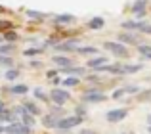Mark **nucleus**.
I'll use <instances>...</instances> for the list:
<instances>
[{"label": "nucleus", "instance_id": "nucleus-7", "mask_svg": "<svg viewBox=\"0 0 151 134\" xmlns=\"http://www.w3.org/2000/svg\"><path fill=\"white\" fill-rule=\"evenodd\" d=\"M117 38H119V42H122V44H132V46H138V44H140V38H138V35L126 33V31L119 33Z\"/></svg>", "mask_w": 151, "mask_h": 134}, {"label": "nucleus", "instance_id": "nucleus-22", "mask_svg": "<svg viewBox=\"0 0 151 134\" xmlns=\"http://www.w3.org/2000/svg\"><path fill=\"white\" fill-rule=\"evenodd\" d=\"M10 92L15 94V96H21V94H27V92H29V86H27V84H14L10 88Z\"/></svg>", "mask_w": 151, "mask_h": 134}, {"label": "nucleus", "instance_id": "nucleus-45", "mask_svg": "<svg viewBox=\"0 0 151 134\" xmlns=\"http://www.w3.org/2000/svg\"><path fill=\"white\" fill-rule=\"evenodd\" d=\"M2 12H6V10H4V8H2V6H0V14H2Z\"/></svg>", "mask_w": 151, "mask_h": 134}, {"label": "nucleus", "instance_id": "nucleus-12", "mask_svg": "<svg viewBox=\"0 0 151 134\" xmlns=\"http://www.w3.org/2000/svg\"><path fill=\"white\" fill-rule=\"evenodd\" d=\"M75 52L81 54V56H98V52H100V50H98L96 46H77V48H75Z\"/></svg>", "mask_w": 151, "mask_h": 134}, {"label": "nucleus", "instance_id": "nucleus-1", "mask_svg": "<svg viewBox=\"0 0 151 134\" xmlns=\"http://www.w3.org/2000/svg\"><path fill=\"white\" fill-rule=\"evenodd\" d=\"M105 100H107V96L100 88H96V86H88V88L84 90V96H82V102H84V104H101V102H105Z\"/></svg>", "mask_w": 151, "mask_h": 134}, {"label": "nucleus", "instance_id": "nucleus-20", "mask_svg": "<svg viewBox=\"0 0 151 134\" xmlns=\"http://www.w3.org/2000/svg\"><path fill=\"white\" fill-rule=\"evenodd\" d=\"M42 52H44V50H42V46H33V48L23 50V56H25V58H33V56H40Z\"/></svg>", "mask_w": 151, "mask_h": 134}, {"label": "nucleus", "instance_id": "nucleus-6", "mask_svg": "<svg viewBox=\"0 0 151 134\" xmlns=\"http://www.w3.org/2000/svg\"><path fill=\"white\" fill-rule=\"evenodd\" d=\"M126 115H128V109H109V111L105 113V119L109 121V123H121L122 119H126Z\"/></svg>", "mask_w": 151, "mask_h": 134}, {"label": "nucleus", "instance_id": "nucleus-15", "mask_svg": "<svg viewBox=\"0 0 151 134\" xmlns=\"http://www.w3.org/2000/svg\"><path fill=\"white\" fill-rule=\"evenodd\" d=\"M52 61H54L55 65H59V67H69V65H73L71 58H67V56H59V54H55V56L52 58Z\"/></svg>", "mask_w": 151, "mask_h": 134}, {"label": "nucleus", "instance_id": "nucleus-13", "mask_svg": "<svg viewBox=\"0 0 151 134\" xmlns=\"http://www.w3.org/2000/svg\"><path fill=\"white\" fill-rule=\"evenodd\" d=\"M23 109H25L27 113H31V115H35V117L42 113L40 109H38V105L35 104V102H29V100H25V102H23Z\"/></svg>", "mask_w": 151, "mask_h": 134}, {"label": "nucleus", "instance_id": "nucleus-27", "mask_svg": "<svg viewBox=\"0 0 151 134\" xmlns=\"http://www.w3.org/2000/svg\"><path fill=\"white\" fill-rule=\"evenodd\" d=\"M27 17L35 19V21H44V14H40V12H35V10H25Z\"/></svg>", "mask_w": 151, "mask_h": 134}, {"label": "nucleus", "instance_id": "nucleus-35", "mask_svg": "<svg viewBox=\"0 0 151 134\" xmlns=\"http://www.w3.org/2000/svg\"><path fill=\"white\" fill-rule=\"evenodd\" d=\"M122 96H124V90H122V88L113 90V94H111V98H113V100H121Z\"/></svg>", "mask_w": 151, "mask_h": 134}, {"label": "nucleus", "instance_id": "nucleus-39", "mask_svg": "<svg viewBox=\"0 0 151 134\" xmlns=\"http://www.w3.org/2000/svg\"><path fill=\"white\" fill-rule=\"evenodd\" d=\"M10 27H12L10 21H0V31H2V29H10Z\"/></svg>", "mask_w": 151, "mask_h": 134}, {"label": "nucleus", "instance_id": "nucleus-17", "mask_svg": "<svg viewBox=\"0 0 151 134\" xmlns=\"http://www.w3.org/2000/svg\"><path fill=\"white\" fill-rule=\"evenodd\" d=\"M19 117H21V123L27 125V127H31V128L37 125V119H35V115H31V113H27V111H23Z\"/></svg>", "mask_w": 151, "mask_h": 134}, {"label": "nucleus", "instance_id": "nucleus-8", "mask_svg": "<svg viewBox=\"0 0 151 134\" xmlns=\"http://www.w3.org/2000/svg\"><path fill=\"white\" fill-rule=\"evenodd\" d=\"M147 4H149L147 0H136V2L132 4V12L138 19H142L145 15V6H147Z\"/></svg>", "mask_w": 151, "mask_h": 134}, {"label": "nucleus", "instance_id": "nucleus-9", "mask_svg": "<svg viewBox=\"0 0 151 134\" xmlns=\"http://www.w3.org/2000/svg\"><path fill=\"white\" fill-rule=\"evenodd\" d=\"M58 119H61V117H58L55 113L48 111L46 115H42V127H46V128H55V123H58Z\"/></svg>", "mask_w": 151, "mask_h": 134}, {"label": "nucleus", "instance_id": "nucleus-42", "mask_svg": "<svg viewBox=\"0 0 151 134\" xmlns=\"http://www.w3.org/2000/svg\"><path fill=\"white\" fill-rule=\"evenodd\" d=\"M42 63H40V61H31V67H35V69H37V67H40Z\"/></svg>", "mask_w": 151, "mask_h": 134}, {"label": "nucleus", "instance_id": "nucleus-21", "mask_svg": "<svg viewBox=\"0 0 151 134\" xmlns=\"http://www.w3.org/2000/svg\"><path fill=\"white\" fill-rule=\"evenodd\" d=\"M138 54L145 60H151V46L149 44H138Z\"/></svg>", "mask_w": 151, "mask_h": 134}, {"label": "nucleus", "instance_id": "nucleus-29", "mask_svg": "<svg viewBox=\"0 0 151 134\" xmlns=\"http://www.w3.org/2000/svg\"><path fill=\"white\" fill-rule=\"evenodd\" d=\"M14 52V44H2L0 46V56H10V54Z\"/></svg>", "mask_w": 151, "mask_h": 134}, {"label": "nucleus", "instance_id": "nucleus-11", "mask_svg": "<svg viewBox=\"0 0 151 134\" xmlns=\"http://www.w3.org/2000/svg\"><path fill=\"white\" fill-rule=\"evenodd\" d=\"M78 46V40L77 38H73V40H67V42H59V44H55V50H61V52H71V50H75Z\"/></svg>", "mask_w": 151, "mask_h": 134}, {"label": "nucleus", "instance_id": "nucleus-5", "mask_svg": "<svg viewBox=\"0 0 151 134\" xmlns=\"http://www.w3.org/2000/svg\"><path fill=\"white\" fill-rule=\"evenodd\" d=\"M4 130L8 134H31V127L23 123H15V121H10L8 127H4Z\"/></svg>", "mask_w": 151, "mask_h": 134}, {"label": "nucleus", "instance_id": "nucleus-23", "mask_svg": "<svg viewBox=\"0 0 151 134\" xmlns=\"http://www.w3.org/2000/svg\"><path fill=\"white\" fill-rule=\"evenodd\" d=\"M140 25H142V21H132V19H130V21H122V29H130L134 33V31H138L140 29Z\"/></svg>", "mask_w": 151, "mask_h": 134}, {"label": "nucleus", "instance_id": "nucleus-14", "mask_svg": "<svg viewBox=\"0 0 151 134\" xmlns=\"http://www.w3.org/2000/svg\"><path fill=\"white\" fill-rule=\"evenodd\" d=\"M144 69L142 63H122V75H130V73H138Z\"/></svg>", "mask_w": 151, "mask_h": 134}, {"label": "nucleus", "instance_id": "nucleus-3", "mask_svg": "<svg viewBox=\"0 0 151 134\" xmlns=\"http://www.w3.org/2000/svg\"><path fill=\"white\" fill-rule=\"evenodd\" d=\"M82 117L78 115H73V117H65L63 115L61 119H58V123H55V128H59V130H69V128L73 127H78V125H82Z\"/></svg>", "mask_w": 151, "mask_h": 134}, {"label": "nucleus", "instance_id": "nucleus-2", "mask_svg": "<svg viewBox=\"0 0 151 134\" xmlns=\"http://www.w3.org/2000/svg\"><path fill=\"white\" fill-rule=\"evenodd\" d=\"M103 48L105 50H109L111 54H115V56H119V58H128V50H126V44H122V42H119V40H107V42H103Z\"/></svg>", "mask_w": 151, "mask_h": 134}, {"label": "nucleus", "instance_id": "nucleus-32", "mask_svg": "<svg viewBox=\"0 0 151 134\" xmlns=\"http://www.w3.org/2000/svg\"><path fill=\"white\" fill-rule=\"evenodd\" d=\"M0 65L12 67V65H14V60H12V56H0Z\"/></svg>", "mask_w": 151, "mask_h": 134}, {"label": "nucleus", "instance_id": "nucleus-31", "mask_svg": "<svg viewBox=\"0 0 151 134\" xmlns=\"http://www.w3.org/2000/svg\"><path fill=\"white\" fill-rule=\"evenodd\" d=\"M19 77V69H8L6 71V79L8 81H15Z\"/></svg>", "mask_w": 151, "mask_h": 134}, {"label": "nucleus", "instance_id": "nucleus-25", "mask_svg": "<svg viewBox=\"0 0 151 134\" xmlns=\"http://www.w3.org/2000/svg\"><path fill=\"white\" fill-rule=\"evenodd\" d=\"M33 94H35V98L37 100H42V102H50V98H48V94L44 92V90L40 88V86H37V88L33 90Z\"/></svg>", "mask_w": 151, "mask_h": 134}, {"label": "nucleus", "instance_id": "nucleus-36", "mask_svg": "<svg viewBox=\"0 0 151 134\" xmlns=\"http://www.w3.org/2000/svg\"><path fill=\"white\" fill-rule=\"evenodd\" d=\"M88 82H101V79L98 77V75H88V79H86Z\"/></svg>", "mask_w": 151, "mask_h": 134}, {"label": "nucleus", "instance_id": "nucleus-38", "mask_svg": "<svg viewBox=\"0 0 151 134\" xmlns=\"http://www.w3.org/2000/svg\"><path fill=\"white\" fill-rule=\"evenodd\" d=\"M77 115H78V117H82V119H84V115H86V109L82 107V105H78V107H77Z\"/></svg>", "mask_w": 151, "mask_h": 134}, {"label": "nucleus", "instance_id": "nucleus-37", "mask_svg": "<svg viewBox=\"0 0 151 134\" xmlns=\"http://www.w3.org/2000/svg\"><path fill=\"white\" fill-rule=\"evenodd\" d=\"M52 84H54V86H59V84H61V79H59V75H55V77H52Z\"/></svg>", "mask_w": 151, "mask_h": 134}, {"label": "nucleus", "instance_id": "nucleus-34", "mask_svg": "<svg viewBox=\"0 0 151 134\" xmlns=\"http://www.w3.org/2000/svg\"><path fill=\"white\" fill-rule=\"evenodd\" d=\"M140 33H145V35H151V23H145V21H142V25H140Z\"/></svg>", "mask_w": 151, "mask_h": 134}, {"label": "nucleus", "instance_id": "nucleus-10", "mask_svg": "<svg viewBox=\"0 0 151 134\" xmlns=\"http://www.w3.org/2000/svg\"><path fill=\"white\" fill-rule=\"evenodd\" d=\"M75 15H71V14H58V15H54V21L58 23V25H69V23H75Z\"/></svg>", "mask_w": 151, "mask_h": 134}, {"label": "nucleus", "instance_id": "nucleus-33", "mask_svg": "<svg viewBox=\"0 0 151 134\" xmlns=\"http://www.w3.org/2000/svg\"><path fill=\"white\" fill-rule=\"evenodd\" d=\"M124 94H138L140 92V86H136V84H128V86H124Z\"/></svg>", "mask_w": 151, "mask_h": 134}, {"label": "nucleus", "instance_id": "nucleus-24", "mask_svg": "<svg viewBox=\"0 0 151 134\" xmlns=\"http://www.w3.org/2000/svg\"><path fill=\"white\" fill-rule=\"evenodd\" d=\"M107 73H113V75H122V63H113V65H105Z\"/></svg>", "mask_w": 151, "mask_h": 134}, {"label": "nucleus", "instance_id": "nucleus-47", "mask_svg": "<svg viewBox=\"0 0 151 134\" xmlns=\"http://www.w3.org/2000/svg\"><path fill=\"white\" fill-rule=\"evenodd\" d=\"M0 40H2V37H0Z\"/></svg>", "mask_w": 151, "mask_h": 134}, {"label": "nucleus", "instance_id": "nucleus-18", "mask_svg": "<svg viewBox=\"0 0 151 134\" xmlns=\"http://www.w3.org/2000/svg\"><path fill=\"white\" fill-rule=\"evenodd\" d=\"M103 25H105V19H103V17H94V19H90V21H88V29H92V31L101 29Z\"/></svg>", "mask_w": 151, "mask_h": 134}, {"label": "nucleus", "instance_id": "nucleus-43", "mask_svg": "<svg viewBox=\"0 0 151 134\" xmlns=\"http://www.w3.org/2000/svg\"><path fill=\"white\" fill-rule=\"evenodd\" d=\"M4 132V127H2V125H0V134H2Z\"/></svg>", "mask_w": 151, "mask_h": 134}, {"label": "nucleus", "instance_id": "nucleus-46", "mask_svg": "<svg viewBox=\"0 0 151 134\" xmlns=\"http://www.w3.org/2000/svg\"><path fill=\"white\" fill-rule=\"evenodd\" d=\"M147 121H149V125H151V115H149V119H147Z\"/></svg>", "mask_w": 151, "mask_h": 134}, {"label": "nucleus", "instance_id": "nucleus-26", "mask_svg": "<svg viewBox=\"0 0 151 134\" xmlns=\"http://www.w3.org/2000/svg\"><path fill=\"white\" fill-rule=\"evenodd\" d=\"M136 100L138 102H151V88L140 90V92H138V96H136Z\"/></svg>", "mask_w": 151, "mask_h": 134}, {"label": "nucleus", "instance_id": "nucleus-41", "mask_svg": "<svg viewBox=\"0 0 151 134\" xmlns=\"http://www.w3.org/2000/svg\"><path fill=\"white\" fill-rule=\"evenodd\" d=\"M81 134H98V130H86L84 128V130H81Z\"/></svg>", "mask_w": 151, "mask_h": 134}, {"label": "nucleus", "instance_id": "nucleus-19", "mask_svg": "<svg viewBox=\"0 0 151 134\" xmlns=\"http://www.w3.org/2000/svg\"><path fill=\"white\" fill-rule=\"evenodd\" d=\"M103 63H107V58L105 56H96V58H92V60H88V65L90 69H94V67H98V65H103Z\"/></svg>", "mask_w": 151, "mask_h": 134}, {"label": "nucleus", "instance_id": "nucleus-28", "mask_svg": "<svg viewBox=\"0 0 151 134\" xmlns=\"http://www.w3.org/2000/svg\"><path fill=\"white\" fill-rule=\"evenodd\" d=\"M63 71H65L67 75H75V77H78V75H82L84 73V69H82V67H63Z\"/></svg>", "mask_w": 151, "mask_h": 134}, {"label": "nucleus", "instance_id": "nucleus-40", "mask_svg": "<svg viewBox=\"0 0 151 134\" xmlns=\"http://www.w3.org/2000/svg\"><path fill=\"white\" fill-rule=\"evenodd\" d=\"M55 75H58V69H52V71H48V73H46V77L52 79V77H55Z\"/></svg>", "mask_w": 151, "mask_h": 134}, {"label": "nucleus", "instance_id": "nucleus-4", "mask_svg": "<svg viewBox=\"0 0 151 134\" xmlns=\"http://www.w3.org/2000/svg\"><path fill=\"white\" fill-rule=\"evenodd\" d=\"M48 98H50L52 104L63 105V104H67V102H69V92H65V90H61V88H58V86H55V88L50 92Z\"/></svg>", "mask_w": 151, "mask_h": 134}, {"label": "nucleus", "instance_id": "nucleus-30", "mask_svg": "<svg viewBox=\"0 0 151 134\" xmlns=\"http://www.w3.org/2000/svg\"><path fill=\"white\" fill-rule=\"evenodd\" d=\"M17 38H19V35L15 31H6L4 33V40H8V42H15Z\"/></svg>", "mask_w": 151, "mask_h": 134}, {"label": "nucleus", "instance_id": "nucleus-44", "mask_svg": "<svg viewBox=\"0 0 151 134\" xmlns=\"http://www.w3.org/2000/svg\"><path fill=\"white\" fill-rule=\"evenodd\" d=\"M147 132H149V134H151V125H149V127H147Z\"/></svg>", "mask_w": 151, "mask_h": 134}, {"label": "nucleus", "instance_id": "nucleus-16", "mask_svg": "<svg viewBox=\"0 0 151 134\" xmlns=\"http://www.w3.org/2000/svg\"><path fill=\"white\" fill-rule=\"evenodd\" d=\"M61 84L65 86V88H75V86L81 84V79L75 77V75H67V79H65V81H61Z\"/></svg>", "mask_w": 151, "mask_h": 134}]
</instances>
